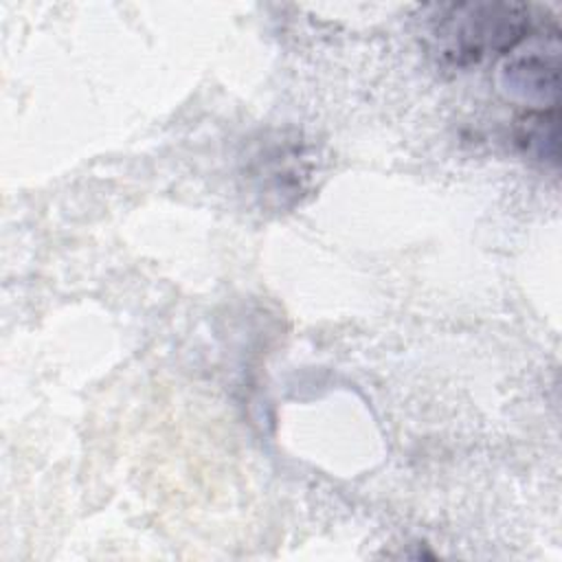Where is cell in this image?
<instances>
[{
  "instance_id": "cell-1",
  "label": "cell",
  "mask_w": 562,
  "mask_h": 562,
  "mask_svg": "<svg viewBox=\"0 0 562 562\" xmlns=\"http://www.w3.org/2000/svg\"><path fill=\"white\" fill-rule=\"evenodd\" d=\"M428 46L448 68H470L507 57L538 26L529 4L507 0L430 7Z\"/></svg>"
},
{
  "instance_id": "cell-2",
  "label": "cell",
  "mask_w": 562,
  "mask_h": 562,
  "mask_svg": "<svg viewBox=\"0 0 562 562\" xmlns=\"http://www.w3.org/2000/svg\"><path fill=\"white\" fill-rule=\"evenodd\" d=\"M560 42L558 26L540 33L538 29L516 46L501 66V88L533 110L558 108Z\"/></svg>"
},
{
  "instance_id": "cell-3",
  "label": "cell",
  "mask_w": 562,
  "mask_h": 562,
  "mask_svg": "<svg viewBox=\"0 0 562 562\" xmlns=\"http://www.w3.org/2000/svg\"><path fill=\"white\" fill-rule=\"evenodd\" d=\"M516 143L536 160L558 162V108L531 110L516 121Z\"/></svg>"
}]
</instances>
